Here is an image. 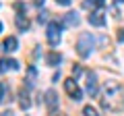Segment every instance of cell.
Segmentation results:
<instances>
[{"instance_id": "4fadbf2b", "label": "cell", "mask_w": 124, "mask_h": 116, "mask_svg": "<svg viewBox=\"0 0 124 116\" xmlns=\"http://www.w3.org/2000/svg\"><path fill=\"white\" fill-rule=\"evenodd\" d=\"M64 25H66V27L79 25V15H77V13H66V15H64Z\"/></svg>"}, {"instance_id": "603a6c76", "label": "cell", "mask_w": 124, "mask_h": 116, "mask_svg": "<svg viewBox=\"0 0 124 116\" xmlns=\"http://www.w3.org/2000/svg\"><path fill=\"white\" fill-rule=\"evenodd\" d=\"M0 116H15V114H13V112H10V110H6V112H2V114H0Z\"/></svg>"}, {"instance_id": "4316f807", "label": "cell", "mask_w": 124, "mask_h": 116, "mask_svg": "<svg viewBox=\"0 0 124 116\" xmlns=\"http://www.w3.org/2000/svg\"><path fill=\"white\" fill-rule=\"evenodd\" d=\"M58 116H66V114H58Z\"/></svg>"}, {"instance_id": "3957f363", "label": "cell", "mask_w": 124, "mask_h": 116, "mask_svg": "<svg viewBox=\"0 0 124 116\" xmlns=\"http://www.w3.org/2000/svg\"><path fill=\"white\" fill-rule=\"evenodd\" d=\"M60 33H62V23L50 21L48 23V31H46V35H48V44L50 46H58V44H60Z\"/></svg>"}, {"instance_id": "ac0fdd59", "label": "cell", "mask_w": 124, "mask_h": 116, "mask_svg": "<svg viewBox=\"0 0 124 116\" xmlns=\"http://www.w3.org/2000/svg\"><path fill=\"white\" fill-rule=\"evenodd\" d=\"M4 98H6V85L0 83V104L4 102Z\"/></svg>"}, {"instance_id": "2e32d148", "label": "cell", "mask_w": 124, "mask_h": 116, "mask_svg": "<svg viewBox=\"0 0 124 116\" xmlns=\"http://www.w3.org/2000/svg\"><path fill=\"white\" fill-rule=\"evenodd\" d=\"M33 79H35V68L31 66V68H29V77H27V85H33V83H35Z\"/></svg>"}, {"instance_id": "d6986e66", "label": "cell", "mask_w": 124, "mask_h": 116, "mask_svg": "<svg viewBox=\"0 0 124 116\" xmlns=\"http://www.w3.org/2000/svg\"><path fill=\"white\" fill-rule=\"evenodd\" d=\"M118 41H120V44L124 41V27H122V29H118Z\"/></svg>"}, {"instance_id": "6da1fadb", "label": "cell", "mask_w": 124, "mask_h": 116, "mask_svg": "<svg viewBox=\"0 0 124 116\" xmlns=\"http://www.w3.org/2000/svg\"><path fill=\"white\" fill-rule=\"evenodd\" d=\"M99 104L108 112H122L124 110V85L118 83V81H108L101 89Z\"/></svg>"}, {"instance_id": "7402d4cb", "label": "cell", "mask_w": 124, "mask_h": 116, "mask_svg": "<svg viewBox=\"0 0 124 116\" xmlns=\"http://www.w3.org/2000/svg\"><path fill=\"white\" fill-rule=\"evenodd\" d=\"M79 73H81V66H75V68H72V75H75V77L79 75Z\"/></svg>"}, {"instance_id": "d4e9b609", "label": "cell", "mask_w": 124, "mask_h": 116, "mask_svg": "<svg viewBox=\"0 0 124 116\" xmlns=\"http://www.w3.org/2000/svg\"><path fill=\"white\" fill-rule=\"evenodd\" d=\"M114 2H116V4H120V2H124V0H114Z\"/></svg>"}, {"instance_id": "277c9868", "label": "cell", "mask_w": 124, "mask_h": 116, "mask_svg": "<svg viewBox=\"0 0 124 116\" xmlns=\"http://www.w3.org/2000/svg\"><path fill=\"white\" fill-rule=\"evenodd\" d=\"M64 89H66V93L70 95V98L75 99V102H79V99L83 98V91L79 89V85H77V81L72 79V77H70V79H66V81H64Z\"/></svg>"}, {"instance_id": "cb8c5ba5", "label": "cell", "mask_w": 124, "mask_h": 116, "mask_svg": "<svg viewBox=\"0 0 124 116\" xmlns=\"http://www.w3.org/2000/svg\"><path fill=\"white\" fill-rule=\"evenodd\" d=\"M44 2H46V0H33V4H37V6H41Z\"/></svg>"}, {"instance_id": "9c48e42d", "label": "cell", "mask_w": 124, "mask_h": 116, "mask_svg": "<svg viewBox=\"0 0 124 116\" xmlns=\"http://www.w3.org/2000/svg\"><path fill=\"white\" fill-rule=\"evenodd\" d=\"M17 71L19 68V62L17 60H13V58H2L0 60V73H4V71Z\"/></svg>"}, {"instance_id": "5bb4252c", "label": "cell", "mask_w": 124, "mask_h": 116, "mask_svg": "<svg viewBox=\"0 0 124 116\" xmlns=\"http://www.w3.org/2000/svg\"><path fill=\"white\" fill-rule=\"evenodd\" d=\"M60 60H62V56L58 52H50L48 56H46V62L50 64V66H58V64H60Z\"/></svg>"}, {"instance_id": "44dd1931", "label": "cell", "mask_w": 124, "mask_h": 116, "mask_svg": "<svg viewBox=\"0 0 124 116\" xmlns=\"http://www.w3.org/2000/svg\"><path fill=\"white\" fill-rule=\"evenodd\" d=\"M56 2H58L60 6H68V4H70V0H56Z\"/></svg>"}, {"instance_id": "8992f818", "label": "cell", "mask_w": 124, "mask_h": 116, "mask_svg": "<svg viewBox=\"0 0 124 116\" xmlns=\"http://www.w3.org/2000/svg\"><path fill=\"white\" fill-rule=\"evenodd\" d=\"M87 21L91 23L93 27H103V25H106V15L101 13V8H97V10H91V15L87 17Z\"/></svg>"}, {"instance_id": "484cf974", "label": "cell", "mask_w": 124, "mask_h": 116, "mask_svg": "<svg viewBox=\"0 0 124 116\" xmlns=\"http://www.w3.org/2000/svg\"><path fill=\"white\" fill-rule=\"evenodd\" d=\"M0 31H2V23H0Z\"/></svg>"}, {"instance_id": "ffe728a7", "label": "cell", "mask_w": 124, "mask_h": 116, "mask_svg": "<svg viewBox=\"0 0 124 116\" xmlns=\"http://www.w3.org/2000/svg\"><path fill=\"white\" fill-rule=\"evenodd\" d=\"M46 19H48V13H39V17H37V21H46Z\"/></svg>"}, {"instance_id": "ba28073f", "label": "cell", "mask_w": 124, "mask_h": 116, "mask_svg": "<svg viewBox=\"0 0 124 116\" xmlns=\"http://www.w3.org/2000/svg\"><path fill=\"white\" fill-rule=\"evenodd\" d=\"M0 48L4 50V52H15V50L19 48V41H17V37H15V35H8L4 41H2V46H0Z\"/></svg>"}, {"instance_id": "8fae6325", "label": "cell", "mask_w": 124, "mask_h": 116, "mask_svg": "<svg viewBox=\"0 0 124 116\" xmlns=\"http://www.w3.org/2000/svg\"><path fill=\"white\" fill-rule=\"evenodd\" d=\"M19 106H21L23 110H27V108L31 106V99H29V95H27L25 87H21V89H19Z\"/></svg>"}, {"instance_id": "7a4b0ae2", "label": "cell", "mask_w": 124, "mask_h": 116, "mask_svg": "<svg viewBox=\"0 0 124 116\" xmlns=\"http://www.w3.org/2000/svg\"><path fill=\"white\" fill-rule=\"evenodd\" d=\"M93 44H95V40H93L91 33H81L79 41H77V52H79V56L87 58L91 54V50H93Z\"/></svg>"}, {"instance_id": "e0dca14e", "label": "cell", "mask_w": 124, "mask_h": 116, "mask_svg": "<svg viewBox=\"0 0 124 116\" xmlns=\"http://www.w3.org/2000/svg\"><path fill=\"white\" fill-rule=\"evenodd\" d=\"M15 10H17V13H21V15L27 13V8H25V4H23V2H15Z\"/></svg>"}, {"instance_id": "7c38bea8", "label": "cell", "mask_w": 124, "mask_h": 116, "mask_svg": "<svg viewBox=\"0 0 124 116\" xmlns=\"http://www.w3.org/2000/svg\"><path fill=\"white\" fill-rule=\"evenodd\" d=\"M103 4H106V0H83V8H103Z\"/></svg>"}, {"instance_id": "5b68a950", "label": "cell", "mask_w": 124, "mask_h": 116, "mask_svg": "<svg viewBox=\"0 0 124 116\" xmlns=\"http://www.w3.org/2000/svg\"><path fill=\"white\" fill-rule=\"evenodd\" d=\"M46 108H48L50 114H54V112L58 110V93L54 89L46 91Z\"/></svg>"}, {"instance_id": "52a82bcc", "label": "cell", "mask_w": 124, "mask_h": 116, "mask_svg": "<svg viewBox=\"0 0 124 116\" xmlns=\"http://www.w3.org/2000/svg\"><path fill=\"white\" fill-rule=\"evenodd\" d=\"M85 87H87V93L91 95H97L99 87H97V77H95V73H87V81H85Z\"/></svg>"}, {"instance_id": "9a60e30c", "label": "cell", "mask_w": 124, "mask_h": 116, "mask_svg": "<svg viewBox=\"0 0 124 116\" xmlns=\"http://www.w3.org/2000/svg\"><path fill=\"white\" fill-rule=\"evenodd\" d=\"M83 116H99V114H97V110L93 106H85L83 108Z\"/></svg>"}, {"instance_id": "30bf717a", "label": "cell", "mask_w": 124, "mask_h": 116, "mask_svg": "<svg viewBox=\"0 0 124 116\" xmlns=\"http://www.w3.org/2000/svg\"><path fill=\"white\" fill-rule=\"evenodd\" d=\"M15 23H17V29H19V31H27V29H29V19H27V15L19 13L17 17H15Z\"/></svg>"}]
</instances>
